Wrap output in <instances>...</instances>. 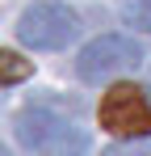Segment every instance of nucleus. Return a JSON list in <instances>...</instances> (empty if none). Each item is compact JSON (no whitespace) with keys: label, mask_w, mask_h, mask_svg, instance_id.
I'll return each instance as SVG.
<instances>
[{"label":"nucleus","mask_w":151,"mask_h":156,"mask_svg":"<svg viewBox=\"0 0 151 156\" xmlns=\"http://www.w3.org/2000/svg\"><path fill=\"white\" fill-rule=\"evenodd\" d=\"M34 72V63H25L17 51H0V84H17Z\"/></svg>","instance_id":"nucleus-5"},{"label":"nucleus","mask_w":151,"mask_h":156,"mask_svg":"<svg viewBox=\"0 0 151 156\" xmlns=\"http://www.w3.org/2000/svg\"><path fill=\"white\" fill-rule=\"evenodd\" d=\"M13 135L17 144L38 156H84L88 152V131L67 122L63 114H55L50 101H29L13 118Z\"/></svg>","instance_id":"nucleus-1"},{"label":"nucleus","mask_w":151,"mask_h":156,"mask_svg":"<svg viewBox=\"0 0 151 156\" xmlns=\"http://www.w3.org/2000/svg\"><path fill=\"white\" fill-rule=\"evenodd\" d=\"M122 21L134 30H151V0H126L122 4Z\"/></svg>","instance_id":"nucleus-6"},{"label":"nucleus","mask_w":151,"mask_h":156,"mask_svg":"<svg viewBox=\"0 0 151 156\" xmlns=\"http://www.w3.org/2000/svg\"><path fill=\"white\" fill-rule=\"evenodd\" d=\"M143 42H134V38H126V34H101L92 38L80 59H76V76L88 80V84H101V80H113L122 76V72H134L139 63H143Z\"/></svg>","instance_id":"nucleus-2"},{"label":"nucleus","mask_w":151,"mask_h":156,"mask_svg":"<svg viewBox=\"0 0 151 156\" xmlns=\"http://www.w3.org/2000/svg\"><path fill=\"white\" fill-rule=\"evenodd\" d=\"M0 156H13V152H0Z\"/></svg>","instance_id":"nucleus-8"},{"label":"nucleus","mask_w":151,"mask_h":156,"mask_svg":"<svg viewBox=\"0 0 151 156\" xmlns=\"http://www.w3.org/2000/svg\"><path fill=\"white\" fill-rule=\"evenodd\" d=\"M101 156H151V139H130V144H113Z\"/></svg>","instance_id":"nucleus-7"},{"label":"nucleus","mask_w":151,"mask_h":156,"mask_svg":"<svg viewBox=\"0 0 151 156\" xmlns=\"http://www.w3.org/2000/svg\"><path fill=\"white\" fill-rule=\"evenodd\" d=\"M101 127L113 135H130V139H147L151 135V105L139 84H113L101 97Z\"/></svg>","instance_id":"nucleus-4"},{"label":"nucleus","mask_w":151,"mask_h":156,"mask_svg":"<svg viewBox=\"0 0 151 156\" xmlns=\"http://www.w3.org/2000/svg\"><path fill=\"white\" fill-rule=\"evenodd\" d=\"M76 34H80V17H76L67 4H29L21 17H17V38L34 51H59L67 47Z\"/></svg>","instance_id":"nucleus-3"}]
</instances>
